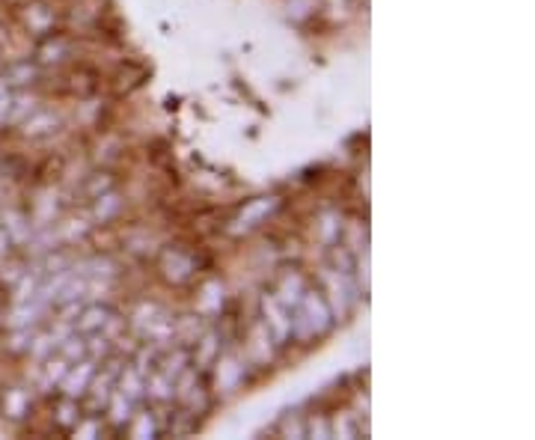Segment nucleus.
<instances>
[{"label": "nucleus", "mask_w": 535, "mask_h": 440, "mask_svg": "<svg viewBox=\"0 0 535 440\" xmlns=\"http://www.w3.org/2000/svg\"><path fill=\"white\" fill-rule=\"evenodd\" d=\"M0 399H3L0 411H3L9 420H15V423H27V420L33 417V399H30V390H24V387H18V384H3V387H0Z\"/></svg>", "instance_id": "1"}, {"label": "nucleus", "mask_w": 535, "mask_h": 440, "mask_svg": "<svg viewBox=\"0 0 535 440\" xmlns=\"http://www.w3.org/2000/svg\"><path fill=\"white\" fill-rule=\"evenodd\" d=\"M45 9H48V3H33V6L27 3V6H24V12H30V15H36V18H42V12H45ZM27 30H30V33H36L39 39H45V36H51V33H57V27H54V21H48L45 27H36V24H30Z\"/></svg>", "instance_id": "2"}]
</instances>
